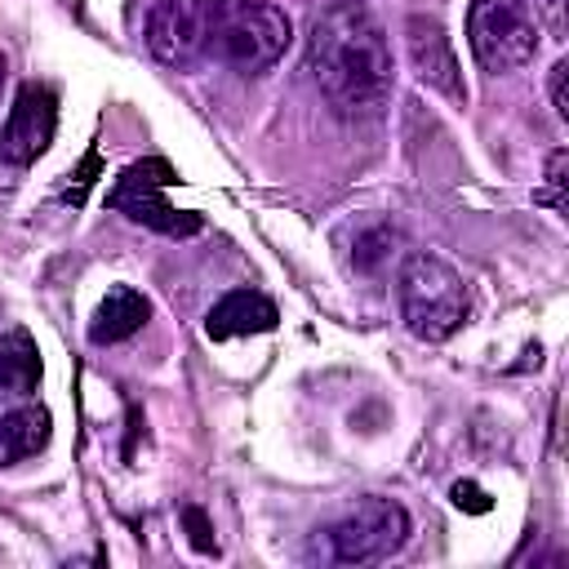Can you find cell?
<instances>
[{
	"instance_id": "cell-17",
	"label": "cell",
	"mask_w": 569,
	"mask_h": 569,
	"mask_svg": "<svg viewBox=\"0 0 569 569\" xmlns=\"http://www.w3.org/2000/svg\"><path fill=\"white\" fill-rule=\"evenodd\" d=\"M98 169H102V156H98V147H89V151H84V164L76 169V182L62 191V200H67L71 209H76V204H84V196H89V187H93Z\"/></svg>"
},
{
	"instance_id": "cell-7",
	"label": "cell",
	"mask_w": 569,
	"mask_h": 569,
	"mask_svg": "<svg viewBox=\"0 0 569 569\" xmlns=\"http://www.w3.org/2000/svg\"><path fill=\"white\" fill-rule=\"evenodd\" d=\"M218 0H156L147 13V49L164 67H187L209 49Z\"/></svg>"
},
{
	"instance_id": "cell-16",
	"label": "cell",
	"mask_w": 569,
	"mask_h": 569,
	"mask_svg": "<svg viewBox=\"0 0 569 569\" xmlns=\"http://www.w3.org/2000/svg\"><path fill=\"white\" fill-rule=\"evenodd\" d=\"M182 529H187V538H191V547H196V551H204V556H213V551H218L213 525H209V516H204L200 507H182Z\"/></svg>"
},
{
	"instance_id": "cell-6",
	"label": "cell",
	"mask_w": 569,
	"mask_h": 569,
	"mask_svg": "<svg viewBox=\"0 0 569 569\" xmlns=\"http://www.w3.org/2000/svg\"><path fill=\"white\" fill-rule=\"evenodd\" d=\"M467 44L485 71H516L538 53V22L525 0H471Z\"/></svg>"
},
{
	"instance_id": "cell-14",
	"label": "cell",
	"mask_w": 569,
	"mask_h": 569,
	"mask_svg": "<svg viewBox=\"0 0 569 569\" xmlns=\"http://www.w3.org/2000/svg\"><path fill=\"white\" fill-rule=\"evenodd\" d=\"M391 244H396V231L391 227H382V222H373L369 231H360L356 236V271H378V262L391 253Z\"/></svg>"
},
{
	"instance_id": "cell-12",
	"label": "cell",
	"mask_w": 569,
	"mask_h": 569,
	"mask_svg": "<svg viewBox=\"0 0 569 569\" xmlns=\"http://www.w3.org/2000/svg\"><path fill=\"white\" fill-rule=\"evenodd\" d=\"M40 347L27 329H9L0 333V400H13V396H31L40 387Z\"/></svg>"
},
{
	"instance_id": "cell-13",
	"label": "cell",
	"mask_w": 569,
	"mask_h": 569,
	"mask_svg": "<svg viewBox=\"0 0 569 569\" xmlns=\"http://www.w3.org/2000/svg\"><path fill=\"white\" fill-rule=\"evenodd\" d=\"M49 431H53V422H49V409H40V405L0 413V467H13L22 458L40 453L49 445Z\"/></svg>"
},
{
	"instance_id": "cell-5",
	"label": "cell",
	"mask_w": 569,
	"mask_h": 569,
	"mask_svg": "<svg viewBox=\"0 0 569 569\" xmlns=\"http://www.w3.org/2000/svg\"><path fill=\"white\" fill-rule=\"evenodd\" d=\"M173 182H178V169H173L169 160H160V156H147V160H133V164L116 178V187L107 191V204H111L116 213H124V218H133V222L160 231V236L187 240V236H196L204 222H200V213L173 209V204L164 200V187H173Z\"/></svg>"
},
{
	"instance_id": "cell-15",
	"label": "cell",
	"mask_w": 569,
	"mask_h": 569,
	"mask_svg": "<svg viewBox=\"0 0 569 569\" xmlns=\"http://www.w3.org/2000/svg\"><path fill=\"white\" fill-rule=\"evenodd\" d=\"M565 164H569V151L565 147L551 151V160H547V191L533 196L538 204H551L556 213H565Z\"/></svg>"
},
{
	"instance_id": "cell-1",
	"label": "cell",
	"mask_w": 569,
	"mask_h": 569,
	"mask_svg": "<svg viewBox=\"0 0 569 569\" xmlns=\"http://www.w3.org/2000/svg\"><path fill=\"white\" fill-rule=\"evenodd\" d=\"M307 71L342 120H369L391 98V44L369 9L329 4L307 36Z\"/></svg>"
},
{
	"instance_id": "cell-8",
	"label": "cell",
	"mask_w": 569,
	"mask_h": 569,
	"mask_svg": "<svg viewBox=\"0 0 569 569\" xmlns=\"http://www.w3.org/2000/svg\"><path fill=\"white\" fill-rule=\"evenodd\" d=\"M53 129H58V93L36 80L22 84L4 116V129H0V160H9V164L40 160L53 142Z\"/></svg>"
},
{
	"instance_id": "cell-2",
	"label": "cell",
	"mask_w": 569,
	"mask_h": 569,
	"mask_svg": "<svg viewBox=\"0 0 569 569\" xmlns=\"http://www.w3.org/2000/svg\"><path fill=\"white\" fill-rule=\"evenodd\" d=\"M471 293L467 280L440 253H409L400 267V320L422 342H445L467 325Z\"/></svg>"
},
{
	"instance_id": "cell-3",
	"label": "cell",
	"mask_w": 569,
	"mask_h": 569,
	"mask_svg": "<svg viewBox=\"0 0 569 569\" xmlns=\"http://www.w3.org/2000/svg\"><path fill=\"white\" fill-rule=\"evenodd\" d=\"M289 40H293V22L271 0H218V9H213L209 49L244 76L276 67L284 58Z\"/></svg>"
},
{
	"instance_id": "cell-10",
	"label": "cell",
	"mask_w": 569,
	"mask_h": 569,
	"mask_svg": "<svg viewBox=\"0 0 569 569\" xmlns=\"http://www.w3.org/2000/svg\"><path fill=\"white\" fill-rule=\"evenodd\" d=\"M276 302L267 298V293H258V289H231V293H222L213 307H209V316H204V333L209 338H244V333H267V329H276Z\"/></svg>"
},
{
	"instance_id": "cell-4",
	"label": "cell",
	"mask_w": 569,
	"mask_h": 569,
	"mask_svg": "<svg viewBox=\"0 0 569 569\" xmlns=\"http://www.w3.org/2000/svg\"><path fill=\"white\" fill-rule=\"evenodd\" d=\"M409 511L396 498H360L333 525L316 529V556L329 565H373L405 547Z\"/></svg>"
},
{
	"instance_id": "cell-20",
	"label": "cell",
	"mask_w": 569,
	"mask_h": 569,
	"mask_svg": "<svg viewBox=\"0 0 569 569\" xmlns=\"http://www.w3.org/2000/svg\"><path fill=\"white\" fill-rule=\"evenodd\" d=\"M565 76H569V62H556V67H551V107H556L560 120L569 116V102H565Z\"/></svg>"
},
{
	"instance_id": "cell-21",
	"label": "cell",
	"mask_w": 569,
	"mask_h": 569,
	"mask_svg": "<svg viewBox=\"0 0 569 569\" xmlns=\"http://www.w3.org/2000/svg\"><path fill=\"white\" fill-rule=\"evenodd\" d=\"M4 76H9V67H4V53H0V93H4Z\"/></svg>"
},
{
	"instance_id": "cell-9",
	"label": "cell",
	"mask_w": 569,
	"mask_h": 569,
	"mask_svg": "<svg viewBox=\"0 0 569 569\" xmlns=\"http://www.w3.org/2000/svg\"><path fill=\"white\" fill-rule=\"evenodd\" d=\"M405 44H409V62H413V76L431 89H440L445 98L453 102H467V84H462V67H458V53L445 36V27L436 18H422L413 13L405 22Z\"/></svg>"
},
{
	"instance_id": "cell-19",
	"label": "cell",
	"mask_w": 569,
	"mask_h": 569,
	"mask_svg": "<svg viewBox=\"0 0 569 569\" xmlns=\"http://www.w3.org/2000/svg\"><path fill=\"white\" fill-rule=\"evenodd\" d=\"M533 13L547 22L556 40H565V0H533Z\"/></svg>"
},
{
	"instance_id": "cell-18",
	"label": "cell",
	"mask_w": 569,
	"mask_h": 569,
	"mask_svg": "<svg viewBox=\"0 0 569 569\" xmlns=\"http://www.w3.org/2000/svg\"><path fill=\"white\" fill-rule=\"evenodd\" d=\"M449 498H453V507H462V511H489V493L480 489V485H471V480H458L453 489H449Z\"/></svg>"
},
{
	"instance_id": "cell-11",
	"label": "cell",
	"mask_w": 569,
	"mask_h": 569,
	"mask_svg": "<svg viewBox=\"0 0 569 569\" xmlns=\"http://www.w3.org/2000/svg\"><path fill=\"white\" fill-rule=\"evenodd\" d=\"M147 320H151V302H147L138 289H129V284H111L107 298L98 302L93 320H89V342H98V347L124 342V338H133Z\"/></svg>"
}]
</instances>
